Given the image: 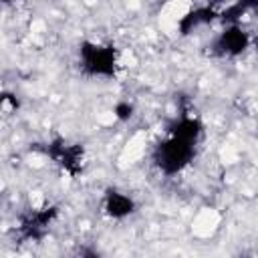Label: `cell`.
<instances>
[{"instance_id": "cell-1", "label": "cell", "mask_w": 258, "mask_h": 258, "mask_svg": "<svg viewBox=\"0 0 258 258\" xmlns=\"http://www.w3.org/2000/svg\"><path fill=\"white\" fill-rule=\"evenodd\" d=\"M194 155H196V143L169 135L167 139H163L155 147L153 161H155V165L159 167L161 173L175 175L191 163Z\"/></svg>"}, {"instance_id": "cell-2", "label": "cell", "mask_w": 258, "mask_h": 258, "mask_svg": "<svg viewBox=\"0 0 258 258\" xmlns=\"http://www.w3.org/2000/svg\"><path fill=\"white\" fill-rule=\"evenodd\" d=\"M79 62L89 77L111 79L117 73V52L109 44L83 40L79 46Z\"/></svg>"}, {"instance_id": "cell-3", "label": "cell", "mask_w": 258, "mask_h": 258, "mask_svg": "<svg viewBox=\"0 0 258 258\" xmlns=\"http://www.w3.org/2000/svg\"><path fill=\"white\" fill-rule=\"evenodd\" d=\"M46 155L60 165V169L64 173H69L71 177H77L79 173H83V165H85V149L79 143H67L64 139H52L46 147Z\"/></svg>"}, {"instance_id": "cell-4", "label": "cell", "mask_w": 258, "mask_h": 258, "mask_svg": "<svg viewBox=\"0 0 258 258\" xmlns=\"http://www.w3.org/2000/svg\"><path fill=\"white\" fill-rule=\"evenodd\" d=\"M252 44L250 34L240 24H226L214 40V52L220 56H240Z\"/></svg>"}, {"instance_id": "cell-5", "label": "cell", "mask_w": 258, "mask_h": 258, "mask_svg": "<svg viewBox=\"0 0 258 258\" xmlns=\"http://www.w3.org/2000/svg\"><path fill=\"white\" fill-rule=\"evenodd\" d=\"M56 216H58V208L56 206H42V208L34 210L20 224L22 238H26V240H38V238H42V234L48 230V226L54 222Z\"/></svg>"}, {"instance_id": "cell-6", "label": "cell", "mask_w": 258, "mask_h": 258, "mask_svg": "<svg viewBox=\"0 0 258 258\" xmlns=\"http://www.w3.org/2000/svg\"><path fill=\"white\" fill-rule=\"evenodd\" d=\"M103 212L113 220H123L135 212V202L125 191L109 187L103 196Z\"/></svg>"}, {"instance_id": "cell-7", "label": "cell", "mask_w": 258, "mask_h": 258, "mask_svg": "<svg viewBox=\"0 0 258 258\" xmlns=\"http://www.w3.org/2000/svg\"><path fill=\"white\" fill-rule=\"evenodd\" d=\"M218 12H220V10L214 8V6H210V4H206V6H198V8H194V10H187V12L179 18L177 28H179V32H181L183 36H187V34L194 32L196 28L206 26V24L218 20Z\"/></svg>"}, {"instance_id": "cell-8", "label": "cell", "mask_w": 258, "mask_h": 258, "mask_svg": "<svg viewBox=\"0 0 258 258\" xmlns=\"http://www.w3.org/2000/svg\"><path fill=\"white\" fill-rule=\"evenodd\" d=\"M202 133H204V125H202V121L198 117L183 115V117L175 119L169 125V135L179 137V139H185V141H191V143H198V139L202 137Z\"/></svg>"}, {"instance_id": "cell-9", "label": "cell", "mask_w": 258, "mask_h": 258, "mask_svg": "<svg viewBox=\"0 0 258 258\" xmlns=\"http://www.w3.org/2000/svg\"><path fill=\"white\" fill-rule=\"evenodd\" d=\"M248 10L236 0L234 4H228L224 10H220L218 12V20H222V22H226V24H238V20L242 18V14H246Z\"/></svg>"}, {"instance_id": "cell-10", "label": "cell", "mask_w": 258, "mask_h": 258, "mask_svg": "<svg viewBox=\"0 0 258 258\" xmlns=\"http://www.w3.org/2000/svg\"><path fill=\"white\" fill-rule=\"evenodd\" d=\"M113 113H115V117H117L119 121H129V119L133 117V105L127 103V101H121V103L115 105Z\"/></svg>"}, {"instance_id": "cell-11", "label": "cell", "mask_w": 258, "mask_h": 258, "mask_svg": "<svg viewBox=\"0 0 258 258\" xmlns=\"http://www.w3.org/2000/svg\"><path fill=\"white\" fill-rule=\"evenodd\" d=\"M246 10H258V0H238Z\"/></svg>"}, {"instance_id": "cell-12", "label": "cell", "mask_w": 258, "mask_h": 258, "mask_svg": "<svg viewBox=\"0 0 258 258\" xmlns=\"http://www.w3.org/2000/svg\"><path fill=\"white\" fill-rule=\"evenodd\" d=\"M222 2H224V0H208V4H210V6H214V8H216L218 4H222Z\"/></svg>"}, {"instance_id": "cell-13", "label": "cell", "mask_w": 258, "mask_h": 258, "mask_svg": "<svg viewBox=\"0 0 258 258\" xmlns=\"http://www.w3.org/2000/svg\"><path fill=\"white\" fill-rule=\"evenodd\" d=\"M252 44H254V48H256V50H258V34H256V36H254V38H252Z\"/></svg>"}, {"instance_id": "cell-14", "label": "cell", "mask_w": 258, "mask_h": 258, "mask_svg": "<svg viewBox=\"0 0 258 258\" xmlns=\"http://www.w3.org/2000/svg\"><path fill=\"white\" fill-rule=\"evenodd\" d=\"M4 4H12V2H16V0H2Z\"/></svg>"}]
</instances>
